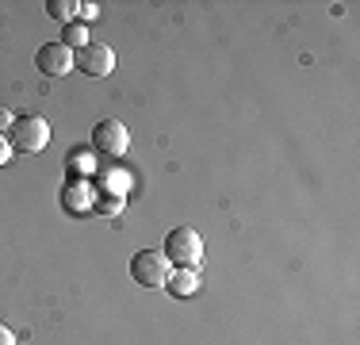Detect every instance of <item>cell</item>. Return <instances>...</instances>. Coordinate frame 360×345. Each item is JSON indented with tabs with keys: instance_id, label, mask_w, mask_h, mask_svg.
I'll return each mask as SVG.
<instances>
[{
	"instance_id": "6da1fadb",
	"label": "cell",
	"mask_w": 360,
	"mask_h": 345,
	"mask_svg": "<svg viewBox=\"0 0 360 345\" xmlns=\"http://www.w3.org/2000/svg\"><path fill=\"white\" fill-rule=\"evenodd\" d=\"M161 253H165V261L176 265V269H200V261H203V238H200V230H192V227L169 230Z\"/></svg>"
},
{
	"instance_id": "7a4b0ae2",
	"label": "cell",
	"mask_w": 360,
	"mask_h": 345,
	"mask_svg": "<svg viewBox=\"0 0 360 345\" xmlns=\"http://www.w3.org/2000/svg\"><path fill=\"white\" fill-rule=\"evenodd\" d=\"M4 138L15 153H39L50 142V123L42 115H20V119H12V131Z\"/></svg>"
},
{
	"instance_id": "3957f363",
	"label": "cell",
	"mask_w": 360,
	"mask_h": 345,
	"mask_svg": "<svg viewBox=\"0 0 360 345\" xmlns=\"http://www.w3.org/2000/svg\"><path fill=\"white\" fill-rule=\"evenodd\" d=\"M169 272H173V265L165 261L161 249H139V253L131 257V280L139 284V288H165Z\"/></svg>"
},
{
	"instance_id": "277c9868",
	"label": "cell",
	"mask_w": 360,
	"mask_h": 345,
	"mask_svg": "<svg viewBox=\"0 0 360 345\" xmlns=\"http://www.w3.org/2000/svg\"><path fill=\"white\" fill-rule=\"evenodd\" d=\"M92 146H96L104 158H123L127 146H131V134H127V127L119 123V119H100V123L92 127Z\"/></svg>"
},
{
	"instance_id": "5b68a950",
	"label": "cell",
	"mask_w": 360,
	"mask_h": 345,
	"mask_svg": "<svg viewBox=\"0 0 360 345\" xmlns=\"http://www.w3.org/2000/svg\"><path fill=\"white\" fill-rule=\"evenodd\" d=\"M73 65L81 69V73H89V77H108L111 69H115V50L104 46V42H89L84 50L73 54Z\"/></svg>"
},
{
	"instance_id": "8992f818",
	"label": "cell",
	"mask_w": 360,
	"mask_h": 345,
	"mask_svg": "<svg viewBox=\"0 0 360 345\" xmlns=\"http://www.w3.org/2000/svg\"><path fill=\"white\" fill-rule=\"evenodd\" d=\"M35 65L46 77H65L73 69V50L62 46V42H42L39 54H35Z\"/></svg>"
},
{
	"instance_id": "52a82bcc",
	"label": "cell",
	"mask_w": 360,
	"mask_h": 345,
	"mask_svg": "<svg viewBox=\"0 0 360 345\" xmlns=\"http://www.w3.org/2000/svg\"><path fill=\"white\" fill-rule=\"evenodd\" d=\"M165 288L173 291L176 299H188V296L200 291V272H195V269H173V272H169V280H165Z\"/></svg>"
},
{
	"instance_id": "ba28073f",
	"label": "cell",
	"mask_w": 360,
	"mask_h": 345,
	"mask_svg": "<svg viewBox=\"0 0 360 345\" xmlns=\"http://www.w3.org/2000/svg\"><path fill=\"white\" fill-rule=\"evenodd\" d=\"M62 46H70V50H84V46H89V27H84L81 20L65 23V27H62Z\"/></svg>"
},
{
	"instance_id": "9c48e42d",
	"label": "cell",
	"mask_w": 360,
	"mask_h": 345,
	"mask_svg": "<svg viewBox=\"0 0 360 345\" xmlns=\"http://www.w3.org/2000/svg\"><path fill=\"white\" fill-rule=\"evenodd\" d=\"M81 12V4L77 0H46V15L58 23H73V15Z\"/></svg>"
},
{
	"instance_id": "30bf717a",
	"label": "cell",
	"mask_w": 360,
	"mask_h": 345,
	"mask_svg": "<svg viewBox=\"0 0 360 345\" xmlns=\"http://www.w3.org/2000/svg\"><path fill=\"white\" fill-rule=\"evenodd\" d=\"M77 15H81V23L96 20V15H100V4H81V12H77Z\"/></svg>"
},
{
	"instance_id": "8fae6325",
	"label": "cell",
	"mask_w": 360,
	"mask_h": 345,
	"mask_svg": "<svg viewBox=\"0 0 360 345\" xmlns=\"http://www.w3.org/2000/svg\"><path fill=\"white\" fill-rule=\"evenodd\" d=\"M8 161H12V146H8V138L0 134V169H4Z\"/></svg>"
},
{
	"instance_id": "7c38bea8",
	"label": "cell",
	"mask_w": 360,
	"mask_h": 345,
	"mask_svg": "<svg viewBox=\"0 0 360 345\" xmlns=\"http://www.w3.org/2000/svg\"><path fill=\"white\" fill-rule=\"evenodd\" d=\"M0 345H15V334H12V330H8V326H4V322H0Z\"/></svg>"
},
{
	"instance_id": "4fadbf2b",
	"label": "cell",
	"mask_w": 360,
	"mask_h": 345,
	"mask_svg": "<svg viewBox=\"0 0 360 345\" xmlns=\"http://www.w3.org/2000/svg\"><path fill=\"white\" fill-rule=\"evenodd\" d=\"M8 131H12V115H8L4 108H0V134H8Z\"/></svg>"
}]
</instances>
